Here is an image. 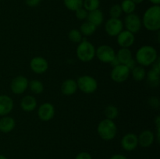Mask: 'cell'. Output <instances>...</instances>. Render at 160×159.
<instances>
[{"mask_svg": "<svg viewBox=\"0 0 160 159\" xmlns=\"http://www.w3.org/2000/svg\"><path fill=\"white\" fill-rule=\"evenodd\" d=\"M0 1H1V0H0Z\"/></svg>", "mask_w": 160, "mask_h": 159, "instance_id": "42", "label": "cell"}, {"mask_svg": "<svg viewBox=\"0 0 160 159\" xmlns=\"http://www.w3.org/2000/svg\"><path fill=\"white\" fill-rule=\"evenodd\" d=\"M123 23V26H125L127 31H130L133 34L139 32L142 26V19L138 14L134 13V12L131 14H127Z\"/></svg>", "mask_w": 160, "mask_h": 159, "instance_id": "7", "label": "cell"}, {"mask_svg": "<svg viewBox=\"0 0 160 159\" xmlns=\"http://www.w3.org/2000/svg\"><path fill=\"white\" fill-rule=\"evenodd\" d=\"M109 64H110L112 67H115V66H117V65H120V62H119L118 59H117V57H115L113 59H112V62H111Z\"/></svg>", "mask_w": 160, "mask_h": 159, "instance_id": "38", "label": "cell"}, {"mask_svg": "<svg viewBox=\"0 0 160 159\" xmlns=\"http://www.w3.org/2000/svg\"><path fill=\"white\" fill-rule=\"evenodd\" d=\"M55 115V108L52 103L45 102L39 106L38 109V116L43 122H48L52 119Z\"/></svg>", "mask_w": 160, "mask_h": 159, "instance_id": "11", "label": "cell"}, {"mask_svg": "<svg viewBox=\"0 0 160 159\" xmlns=\"http://www.w3.org/2000/svg\"><path fill=\"white\" fill-rule=\"evenodd\" d=\"M75 12V16H76L77 19L79 20H87L88 14V12L84 8L81 7L79 8L78 9H77Z\"/></svg>", "mask_w": 160, "mask_h": 159, "instance_id": "32", "label": "cell"}, {"mask_svg": "<svg viewBox=\"0 0 160 159\" xmlns=\"http://www.w3.org/2000/svg\"><path fill=\"white\" fill-rule=\"evenodd\" d=\"M78 87L83 93L90 94L96 91L98 89V82L96 80L89 75H83L77 80Z\"/></svg>", "mask_w": 160, "mask_h": 159, "instance_id": "5", "label": "cell"}, {"mask_svg": "<svg viewBox=\"0 0 160 159\" xmlns=\"http://www.w3.org/2000/svg\"><path fill=\"white\" fill-rule=\"evenodd\" d=\"M38 105L36 98L32 95H26L23 97L20 103V108L26 112H31L35 110Z\"/></svg>", "mask_w": 160, "mask_h": 159, "instance_id": "17", "label": "cell"}, {"mask_svg": "<svg viewBox=\"0 0 160 159\" xmlns=\"http://www.w3.org/2000/svg\"><path fill=\"white\" fill-rule=\"evenodd\" d=\"M95 56L103 63L109 64L116 57V51L108 45H102L95 49Z\"/></svg>", "mask_w": 160, "mask_h": 159, "instance_id": "6", "label": "cell"}, {"mask_svg": "<svg viewBox=\"0 0 160 159\" xmlns=\"http://www.w3.org/2000/svg\"><path fill=\"white\" fill-rule=\"evenodd\" d=\"M28 78L22 75H19L14 77L10 83V89L15 94H22L28 88Z\"/></svg>", "mask_w": 160, "mask_h": 159, "instance_id": "10", "label": "cell"}, {"mask_svg": "<svg viewBox=\"0 0 160 159\" xmlns=\"http://www.w3.org/2000/svg\"><path fill=\"white\" fill-rule=\"evenodd\" d=\"M150 2L152 3L153 5H159L160 4V0H149Z\"/></svg>", "mask_w": 160, "mask_h": 159, "instance_id": "39", "label": "cell"}, {"mask_svg": "<svg viewBox=\"0 0 160 159\" xmlns=\"http://www.w3.org/2000/svg\"><path fill=\"white\" fill-rule=\"evenodd\" d=\"M97 26L92 24V23L87 21L84 22L81 25L79 31L82 34L83 36H91L96 31Z\"/></svg>", "mask_w": 160, "mask_h": 159, "instance_id": "24", "label": "cell"}, {"mask_svg": "<svg viewBox=\"0 0 160 159\" xmlns=\"http://www.w3.org/2000/svg\"><path fill=\"white\" fill-rule=\"evenodd\" d=\"M0 159H8V158L6 157V156L3 155V154H0Z\"/></svg>", "mask_w": 160, "mask_h": 159, "instance_id": "41", "label": "cell"}, {"mask_svg": "<svg viewBox=\"0 0 160 159\" xmlns=\"http://www.w3.org/2000/svg\"><path fill=\"white\" fill-rule=\"evenodd\" d=\"M132 1L134 2L135 3L136 5H137V4H141V3L145 1V0H132Z\"/></svg>", "mask_w": 160, "mask_h": 159, "instance_id": "40", "label": "cell"}, {"mask_svg": "<svg viewBox=\"0 0 160 159\" xmlns=\"http://www.w3.org/2000/svg\"><path fill=\"white\" fill-rule=\"evenodd\" d=\"M97 132L103 140L109 141L115 138L117 133V127L113 120L104 118L99 122L97 126Z\"/></svg>", "mask_w": 160, "mask_h": 159, "instance_id": "3", "label": "cell"}, {"mask_svg": "<svg viewBox=\"0 0 160 159\" xmlns=\"http://www.w3.org/2000/svg\"><path fill=\"white\" fill-rule=\"evenodd\" d=\"M136 64H137V62H136L135 59H131V60H130L129 62H128V63H127L125 65H126V66L128 67V68L130 70H131L133 68H134V67H135L136 65H136Z\"/></svg>", "mask_w": 160, "mask_h": 159, "instance_id": "36", "label": "cell"}, {"mask_svg": "<svg viewBox=\"0 0 160 159\" xmlns=\"http://www.w3.org/2000/svg\"><path fill=\"white\" fill-rule=\"evenodd\" d=\"M142 25L149 31H158L160 29V6L153 5L145 10L142 20Z\"/></svg>", "mask_w": 160, "mask_h": 159, "instance_id": "1", "label": "cell"}, {"mask_svg": "<svg viewBox=\"0 0 160 159\" xmlns=\"http://www.w3.org/2000/svg\"><path fill=\"white\" fill-rule=\"evenodd\" d=\"M30 67L34 73L43 74L48 70V62L44 57L35 56L30 62Z\"/></svg>", "mask_w": 160, "mask_h": 159, "instance_id": "12", "label": "cell"}, {"mask_svg": "<svg viewBox=\"0 0 160 159\" xmlns=\"http://www.w3.org/2000/svg\"><path fill=\"white\" fill-rule=\"evenodd\" d=\"M14 103L12 98L9 95H0V116L8 115L13 109Z\"/></svg>", "mask_w": 160, "mask_h": 159, "instance_id": "15", "label": "cell"}, {"mask_svg": "<svg viewBox=\"0 0 160 159\" xmlns=\"http://www.w3.org/2000/svg\"><path fill=\"white\" fill-rule=\"evenodd\" d=\"M99 0H84L83 1V8H84L88 12L99 9Z\"/></svg>", "mask_w": 160, "mask_h": 159, "instance_id": "30", "label": "cell"}, {"mask_svg": "<svg viewBox=\"0 0 160 159\" xmlns=\"http://www.w3.org/2000/svg\"><path fill=\"white\" fill-rule=\"evenodd\" d=\"M68 37L70 41L75 44H79L83 40L82 34L78 29L70 30L68 34Z\"/></svg>", "mask_w": 160, "mask_h": 159, "instance_id": "29", "label": "cell"}, {"mask_svg": "<svg viewBox=\"0 0 160 159\" xmlns=\"http://www.w3.org/2000/svg\"><path fill=\"white\" fill-rule=\"evenodd\" d=\"M78 84L77 81L73 79H67L62 83L60 87V90L62 94L66 96H71L74 94L78 90Z\"/></svg>", "mask_w": 160, "mask_h": 159, "instance_id": "18", "label": "cell"}, {"mask_svg": "<svg viewBox=\"0 0 160 159\" xmlns=\"http://www.w3.org/2000/svg\"><path fill=\"white\" fill-rule=\"evenodd\" d=\"M146 74L147 73L145 67L140 65H136L134 68L131 70V75L132 76V78L137 82H140V81L145 80L146 77Z\"/></svg>", "mask_w": 160, "mask_h": 159, "instance_id": "22", "label": "cell"}, {"mask_svg": "<svg viewBox=\"0 0 160 159\" xmlns=\"http://www.w3.org/2000/svg\"><path fill=\"white\" fill-rule=\"evenodd\" d=\"M158 52L151 45H143L138 49L135 55V61L143 67L152 65L158 59Z\"/></svg>", "mask_w": 160, "mask_h": 159, "instance_id": "2", "label": "cell"}, {"mask_svg": "<svg viewBox=\"0 0 160 159\" xmlns=\"http://www.w3.org/2000/svg\"><path fill=\"white\" fill-rule=\"evenodd\" d=\"M109 12V16H110V18L120 19L122 13H123V11H122L120 4H114L110 7Z\"/></svg>", "mask_w": 160, "mask_h": 159, "instance_id": "31", "label": "cell"}, {"mask_svg": "<svg viewBox=\"0 0 160 159\" xmlns=\"http://www.w3.org/2000/svg\"><path fill=\"white\" fill-rule=\"evenodd\" d=\"M84 0H63V4L67 9L70 11H76L79 8L83 7Z\"/></svg>", "mask_w": 160, "mask_h": 159, "instance_id": "28", "label": "cell"}, {"mask_svg": "<svg viewBox=\"0 0 160 159\" xmlns=\"http://www.w3.org/2000/svg\"><path fill=\"white\" fill-rule=\"evenodd\" d=\"M95 49L93 45L88 40L83 39L76 49V55L78 59L83 62H89L95 57Z\"/></svg>", "mask_w": 160, "mask_h": 159, "instance_id": "4", "label": "cell"}, {"mask_svg": "<svg viewBox=\"0 0 160 159\" xmlns=\"http://www.w3.org/2000/svg\"><path fill=\"white\" fill-rule=\"evenodd\" d=\"M109 159H128V157H127L125 155H123V154H116L111 156Z\"/></svg>", "mask_w": 160, "mask_h": 159, "instance_id": "37", "label": "cell"}, {"mask_svg": "<svg viewBox=\"0 0 160 159\" xmlns=\"http://www.w3.org/2000/svg\"><path fill=\"white\" fill-rule=\"evenodd\" d=\"M104 115L106 118L110 120H114L118 117L119 115V109L113 104H109L106 106L104 109Z\"/></svg>", "mask_w": 160, "mask_h": 159, "instance_id": "26", "label": "cell"}, {"mask_svg": "<svg viewBox=\"0 0 160 159\" xmlns=\"http://www.w3.org/2000/svg\"><path fill=\"white\" fill-rule=\"evenodd\" d=\"M138 139L139 146L144 148L149 147L154 143L155 134L150 129H145L138 136Z\"/></svg>", "mask_w": 160, "mask_h": 159, "instance_id": "16", "label": "cell"}, {"mask_svg": "<svg viewBox=\"0 0 160 159\" xmlns=\"http://www.w3.org/2000/svg\"><path fill=\"white\" fill-rule=\"evenodd\" d=\"M87 20L92 24H94L96 26H99L102 24L104 21V15L102 10L99 9H95V10L90 11L88 14Z\"/></svg>", "mask_w": 160, "mask_h": 159, "instance_id": "20", "label": "cell"}, {"mask_svg": "<svg viewBox=\"0 0 160 159\" xmlns=\"http://www.w3.org/2000/svg\"><path fill=\"white\" fill-rule=\"evenodd\" d=\"M123 12L126 14H131L134 12L136 9V4L132 0H123L120 4Z\"/></svg>", "mask_w": 160, "mask_h": 159, "instance_id": "27", "label": "cell"}, {"mask_svg": "<svg viewBox=\"0 0 160 159\" xmlns=\"http://www.w3.org/2000/svg\"><path fill=\"white\" fill-rule=\"evenodd\" d=\"M121 147L126 151H132L135 150L138 146V135L133 132L126 133L121 139L120 141Z\"/></svg>", "mask_w": 160, "mask_h": 159, "instance_id": "13", "label": "cell"}, {"mask_svg": "<svg viewBox=\"0 0 160 159\" xmlns=\"http://www.w3.org/2000/svg\"><path fill=\"white\" fill-rule=\"evenodd\" d=\"M16 126V121L12 117L5 115L0 118V132L8 133L12 132Z\"/></svg>", "mask_w": 160, "mask_h": 159, "instance_id": "19", "label": "cell"}, {"mask_svg": "<svg viewBox=\"0 0 160 159\" xmlns=\"http://www.w3.org/2000/svg\"><path fill=\"white\" fill-rule=\"evenodd\" d=\"M130 75H131V70L125 65L120 64L117 66L112 67L110 77L114 82L123 83L129 78Z\"/></svg>", "mask_w": 160, "mask_h": 159, "instance_id": "8", "label": "cell"}, {"mask_svg": "<svg viewBox=\"0 0 160 159\" xmlns=\"http://www.w3.org/2000/svg\"><path fill=\"white\" fill-rule=\"evenodd\" d=\"M159 76L160 71L159 70H155L152 68L146 74L147 79H148V83L151 87H158L159 83Z\"/></svg>", "mask_w": 160, "mask_h": 159, "instance_id": "23", "label": "cell"}, {"mask_svg": "<svg viewBox=\"0 0 160 159\" xmlns=\"http://www.w3.org/2000/svg\"><path fill=\"white\" fill-rule=\"evenodd\" d=\"M123 30V23L120 19L109 18L105 23V31L110 37H117Z\"/></svg>", "mask_w": 160, "mask_h": 159, "instance_id": "9", "label": "cell"}, {"mask_svg": "<svg viewBox=\"0 0 160 159\" xmlns=\"http://www.w3.org/2000/svg\"><path fill=\"white\" fill-rule=\"evenodd\" d=\"M117 41L120 48H129L130 47L134 45V41H135V36L133 33L130 32L127 30H123L117 36Z\"/></svg>", "mask_w": 160, "mask_h": 159, "instance_id": "14", "label": "cell"}, {"mask_svg": "<svg viewBox=\"0 0 160 159\" xmlns=\"http://www.w3.org/2000/svg\"><path fill=\"white\" fill-rule=\"evenodd\" d=\"M31 91L35 94H40L44 91V84L38 80H31L28 84Z\"/></svg>", "mask_w": 160, "mask_h": 159, "instance_id": "25", "label": "cell"}, {"mask_svg": "<svg viewBox=\"0 0 160 159\" xmlns=\"http://www.w3.org/2000/svg\"><path fill=\"white\" fill-rule=\"evenodd\" d=\"M148 103H149V105L151 107L155 108L159 107V100L157 97H152V98H150V99L148 100Z\"/></svg>", "mask_w": 160, "mask_h": 159, "instance_id": "33", "label": "cell"}, {"mask_svg": "<svg viewBox=\"0 0 160 159\" xmlns=\"http://www.w3.org/2000/svg\"><path fill=\"white\" fill-rule=\"evenodd\" d=\"M75 159H92V157L88 152L82 151V152H80L77 154Z\"/></svg>", "mask_w": 160, "mask_h": 159, "instance_id": "34", "label": "cell"}, {"mask_svg": "<svg viewBox=\"0 0 160 159\" xmlns=\"http://www.w3.org/2000/svg\"><path fill=\"white\" fill-rule=\"evenodd\" d=\"M42 0H25V3L30 7H35L41 3Z\"/></svg>", "mask_w": 160, "mask_h": 159, "instance_id": "35", "label": "cell"}, {"mask_svg": "<svg viewBox=\"0 0 160 159\" xmlns=\"http://www.w3.org/2000/svg\"><path fill=\"white\" fill-rule=\"evenodd\" d=\"M116 57L118 59L120 64L126 65L130 60L133 59L132 52L129 48H121L118 50L117 53H116Z\"/></svg>", "mask_w": 160, "mask_h": 159, "instance_id": "21", "label": "cell"}]
</instances>
